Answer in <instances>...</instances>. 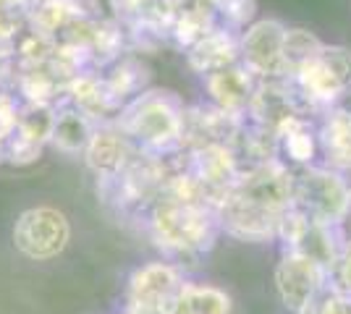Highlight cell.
<instances>
[{"mask_svg": "<svg viewBox=\"0 0 351 314\" xmlns=\"http://www.w3.org/2000/svg\"><path fill=\"white\" fill-rule=\"evenodd\" d=\"M293 170L280 160L244 170L218 207L220 231L239 241L278 239L280 223L293 207Z\"/></svg>", "mask_w": 351, "mask_h": 314, "instance_id": "cell-1", "label": "cell"}, {"mask_svg": "<svg viewBox=\"0 0 351 314\" xmlns=\"http://www.w3.org/2000/svg\"><path fill=\"white\" fill-rule=\"evenodd\" d=\"M147 236L162 254L173 259H197L207 254L220 233L218 212L199 205H184L168 196H160L145 218Z\"/></svg>", "mask_w": 351, "mask_h": 314, "instance_id": "cell-2", "label": "cell"}, {"mask_svg": "<svg viewBox=\"0 0 351 314\" xmlns=\"http://www.w3.org/2000/svg\"><path fill=\"white\" fill-rule=\"evenodd\" d=\"M186 105L171 90H147L123 105L118 126L129 134L134 144L149 155L181 152Z\"/></svg>", "mask_w": 351, "mask_h": 314, "instance_id": "cell-3", "label": "cell"}, {"mask_svg": "<svg viewBox=\"0 0 351 314\" xmlns=\"http://www.w3.org/2000/svg\"><path fill=\"white\" fill-rule=\"evenodd\" d=\"M291 87L304 113H325L351 92V50L343 45H322L317 58L293 74Z\"/></svg>", "mask_w": 351, "mask_h": 314, "instance_id": "cell-4", "label": "cell"}, {"mask_svg": "<svg viewBox=\"0 0 351 314\" xmlns=\"http://www.w3.org/2000/svg\"><path fill=\"white\" fill-rule=\"evenodd\" d=\"M293 170V209L325 225L341 228L351 212V183L328 165H307Z\"/></svg>", "mask_w": 351, "mask_h": 314, "instance_id": "cell-5", "label": "cell"}, {"mask_svg": "<svg viewBox=\"0 0 351 314\" xmlns=\"http://www.w3.org/2000/svg\"><path fill=\"white\" fill-rule=\"evenodd\" d=\"M278 241H283L286 252H293L299 257H307L315 265H320L330 278L336 270L341 252H343V233L336 225H325L307 218L299 209H289L278 231Z\"/></svg>", "mask_w": 351, "mask_h": 314, "instance_id": "cell-6", "label": "cell"}, {"mask_svg": "<svg viewBox=\"0 0 351 314\" xmlns=\"http://www.w3.org/2000/svg\"><path fill=\"white\" fill-rule=\"evenodd\" d=\"M71 225L69 218L56 207H32L19 215L14 225V246L16 252L34 259L47 262L69 246Z\"/></svg>", "mask_w": 351, "mask_h": 314, "instance_id": "cell-7", "label": "cell"}, {"mask_svg": "<svg viewBox=\"0 0 351 314\" xmlns=\"http://www.w3.org/2000/svg\"><path fill=\"white\" fill-rule=\"evenodd\" d=\"M286 24L278 18H257L252 27L241 31L239 40V63L247 68L257 81L286 79L283 66V42H286Z\"/></svg>", "mask_w": 351, "mask_h": 314, "instance_id": "cell-8", "label": "cell"}, {"mask_svg": "<svg viewBox=\"0 0 351 314\" xmlns=\"http://www.w3.org/2000/svg\"><path fill=\"white\" fill-rule=\"evenodd\" d=\"M328 280H330V275L320 265H315L307 257L293 254V252H283L278 267H276L278 296L286 304V309H291L293 314L304 312L328 285Z\"/></svg>", "mask_w": 351, "mask_h": 314, "instance_id": "cell-9", "label": "cell"}, {"mask_svg": "<svg viewBox=\"0 0 351 314\" xmlns=\"http://www.w3.org/2000/svg\"><path fill=\"white\" fill-rule=\"evenodd\" d=\"M296 116H307V113L296 100V92L289 79H270V81L257 84L252 105L247 110V120L254 129L278 139L283 126Z\"/></svg>", "mask_w": 351, "mask_h": 314, "instance_id": "cell-10", "label": "cell"}, {"mask_svg": "<svg viewBox=\"0 0 351 314\" xmlns=\"http://www.w3.org/2000/svg\"><path fill=\"white\" fill-rule=\"evenodd\" d=\"M139 152L142 150L113 120V123H100L95 129L87 150H84V163L97 176V181L105 183V181H113L116 176H121L134 163V157Z\"/></svg>", "mask_w": 351, "mask_h": 314, "instance_id": "cell-11", "label": "cell"}, {"mask_svg": "<svg viewBox=\"0 0 351 314\" xmlns=\"http://www.w3.org/2000/svg\"><path fill=\"white\" fill-rule=\"evenodd\" d=\"M53 120H56V105H19V118L16 131L8 147V163L32 165L43 157V150L50 144L53 134Z\"/></svg>", "mask_w": 351, "mask_h": 314, "instance_id": "cell-12", "label": "cell"}, {"mask_svg": "<svg viewBox=\"0 0 351 314\" xmlns=\"http://www.w3.org/2000/svg\"><path fill=\"white\" fill-rule=\"evenodd\" d=\"M202 81H205L210 105H215L218 110L234 116V118H247V110L260 81L249 74L241 63L202 76Z\"/></svg>", "mask_w": 351, "mask_h": 314, "instance_id": "cell-13", "label": "cell"}, {"mask_svg": "<svg viewBox=\"0 0 351 314\" xmlns=\"http://www.w3.org/2000/svg\"><path fill=\"white\" fill-rule=\"evenodd\" d=\"M317 139H320V155L328 168L346 170L351 168V92L320 113L317 123Z\"/></svg>", "mask_w": 351, "mask_h": 314, "instance_id": "cell-14", "label": "cell"}, {"mask_svg": "<svg viewBox=\"0 0 351 314\" xmlns=\"http://www.w3.org/2000/svg\"><path fill=\"white\" fill-rule=\"evenodd\" d=\"M100 16V0H32L29 27L58 40L76 21Z\"/></svg>", "mask_w": 351, "mask_h": 314, "instance_id": "cell-15", "label": "cell"}, {"mask_svg": "<svg viewBox=\"0 0 351 314\" xmlns=\"http://www.w3.org/2000/svg\"><path fill=\"white\" fill-rule=\"evenodd\" d=\"M181 285H184V278L173 262H149L132 272L126 293H129V304L165 306L178 293Z\"/></svg>", "mask_w": 351, "mask_h": 314, "instance_id": "cell-16", "label": "cell"}, {"mask_svg": "<svg viewBox=\"0 0 351 314\" xmlns=\"http://www.w3.org/2000/svg\"><path fill=\"white\" fill-rule=\"evenodd\" d=\"M66 103H71L73 107H79L84 116L100 123H113L121 116V105L110 97V92L105 87L103 74L100 71H84V74L73 76L66 87Z\"/></svg>", "mask_w": 351, "mask_h": 314, "instance_id": "cell-17", "label": "cell"}, {"mask_svg": "<svg viewBox=\"0 0 351 314\" xmlns=\"http://www.w3.org/2000/svg\"><path fill=\"white\" fill-rule=\"evenodd\" d=\"M239 40H241L239 31L218 24L205 40H199L191 50H186V60L191 68L202 76L236 66L239 63Z\"/></svg>", "mask_w": 351, "mask_h": 314, "instance_id": "cell-18", "label": "cell"}, {"mask_svg": "<svg viewBox=\"0 0 351 314\" xmlns=\"http://www.w3.org/2000/svg\"><path fill=\"white\" fill-rule=\"evenodd\" d=\"M320 155V139H317V123L309 116H296L283 126L278 134V160L289 168H307L315 165Z\"/></svg>", "mask_w": 351, "mask_h": 314, "instance_id": "cell-19", "label": "cell"}, {"mask_svg": "<svg viewBox=\"0 0 351 314\" xmlns=\"http://www.w3.org/2000/svg\"><path fill=\"white\" fill-rule=\"evenodd\" d=\"M97 123L84 116L79 107L71 103L56 105V120H53V134H50V144L63 155H84L89 139L95 134Z\"/></svg>", "mask_w": 351, "mask_h": 314, "instance_id": "cell-20", "label": "cell"}, {"mask_svg": "<svg viewBox=\"0 0 351 314\" xmlns=\"http://www.w3.org/2000/svg\"><path fill=\"white\" fill-rule=\"evenodd\" d=\"M100 74H103V81L108 92H110V97L121 107L132 103L134 97H139L142 92L149 90L147 87L149 84V68L134 55L132 50L126 55H121L116 63H110L108 68H103Z\"/></svg>", "mask_w": 351, "mask_h": 314, "instance_id": "cell-21", "label": "cell"}, {"mask_svg": "<svg viewBox=\"0 0 351 314\" xmlns=\"http://www.w3.org/2000/svg\"><path fill=\"white\" fill-rule=\"evenodd\" d=\"M218 11L215 8H207L202 3H181L176 5L173 24H171V34L168 40H173L176 47H181L184 53L191 50L199 40H205L210 31L218 27Z\"/></svg>", "mask_w": 351, "mask_h": 314, "instance_id": "cell-22", "label": "cell"}, {"mask_svg": "<svg viewBox=\"0 0 351 314\" xmlns=\"http://www.w3.org/2000/svg\"><path fill=\"white\" fill-rule=\"evenodd\" d=\"M168 314H228L231 299L215 285L184 283L173 299L165 304Z\"/></svg>", "mask_w": 351, "mask_h": 314, "instance_id": "cell-23", "label": "cell"}, {"mask_svg": "<svg viewBox=\"0 0 351 314\" xmlns=\"http://www.w3.org/2000/svg\"><path fill=\"white\" fill-rule=\"evenodd\" d=\"M320 37H315L309 29L302 27H291L286 29V42H283V66H286V79H291L293 74H299L309 60L317 58V53L322 50Z\"/></svg>", "mask_w": 351, "mask_h": 314, "instance_id": "cell-24", "label": "cell"}, {"mask_svg": "<svg viewBox=\"0 0 351 314\" xmlns=\"http://www.w3.org/2000/svg\"><path fill=\"white\" fill-rule=\"evenodd\" d=\"M218 21L241 34L257 21V3L254 0H223L218 5Z\"/></svg>", "mask_w": 351, "mask_h": 314, "instance_id": "cell-25", "label": "cell"}, {"mask_svg": "<svg viewBox=\"0 0 351 314\" xmlns=\"http://www.w3.org/2000/svg\"><path fill=\"white\" fill-rule=\"evenodd\" d=\"M32 0H0V34L16 40L29 27Z\"/></svg>", "mask_w": 351, "mask_h": 314, "instance_id": "cell-26", "label": "cell"}, {"mask_svg": "<svg viewBox=\"0 0 351 314\" xmlns=\"http://www.w3.org/2000/svg\"><path fill=\"white\" fill-rule=\"evenodd\" d=\"M299 314H351V293L341 291L336 283H328L317 299Z\"/></svg>", "mask_w": 351, "mask_h": 314, "instance_id": "cell-27", "label": "cell"}, {"mask_svg": "<svg viewBox=\"0 0 351 314\" xmlns=\"http://www.w3.org/2000/svg\"><path fill=\"white\" fill-rule=\"evenodd\" d=\"M16 76V50L14 40L0 34V90H11Z\"/></svg>", "mask_w": 351, "mask_h": 314, "instance_id": "cell-28", "label": "cell"}, {"mask_svg": "<svg viewBox=\"0 0 351 314\" xmlns=\"http://www.w3.org/2000/svg\"><path fill=\"white\" fill-rule=\"evenodd\" d=\"M333 283L351 293V239L343 244V252H341V259H338L336 270H333Z\"/></svg>", "mask_w": 351, "mask_h": 314, "instance_id": "cell-29", "label": "cell"}, {"mask_svg": "<svg viewBox=\"0 0 351 314\" xmlns=\"http://www.w3.org/2000/svg\"><path fill=\"white\" fill-rule=\"evenodd\" d=\"M126 314H168L165 306H147V304H129Z\"/></svg>", "mask_w": 351, "mask_h": 314, "instance_id": "cell-30", "label": "cell"}, {"mask_svg": "<svg viewBox=\"0 0 351 314\" xmlns=\"http://www.w3.org/2000/svg\"><path fill=\"white\" fill-rule=\"evenodd\" d=\"M194 3H202V5H207V8H215V11H218V5L223 3V0H194Z\"/></svg>", "mask_w": 351, "mask_h": 314, "instance_id": "cell-31", "label": "cell"}]
</instances>
